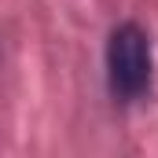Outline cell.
<instances>
[{
    "instance_id": "cell-1",
    "label": "cell",
    "mask_w": 158,
    "mask_h": 158,
    "mask_svg": "<svg viewBox=\"0 0 158 158\" xmlns=\"http://www.w3.org/2000/svg\"><path fill=\"white\" fill-rule=\"evenodd\" d=\"M107 88L114 103H136L151 92V37L140 22H121L107 40Z\"/></svg>"
}]
</instances>
